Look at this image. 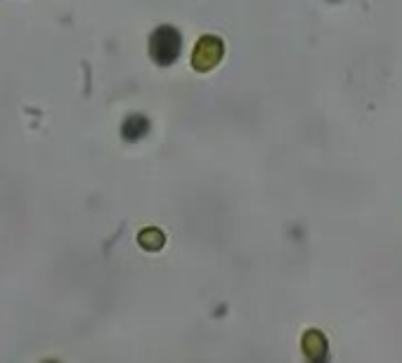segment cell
<instances>
[{"instance_id": "obj_3", "label": "cell", "mask_w": 402, "mask_h": 363, "mask_svg": "<svg viewBox=\"0 0 402 363\" xmlns=\"http://www.w3.org/2000/svg\"><path fill=\"white\" fill-rule=\"evenodd\" d=\"M326 351H329V347H326V337L322 335L320 331H308L306 335H303V354H306L310 361H315V363L324 361Z\"/></svg>"}, {"instance_id": "obj_4", "label": "cell", "mask_w": 402, "mask_h": 363, "mask_svg": "<svg viewBox=\"0 0 402 363\" xmlns=\"http://www.w3.org/2000/svg\"><path fill=\"white\" fill-rule=\"evenodd\" d=\"M149 132V120L145 116H128L121 128V135H123L125 142H137L142 140Z\"/></svg>"}, {"instance_id": "obj_1", "label": "cell", "mask_w": 402, "mask_h": 363, "mask_svg": "<svg viewBox=\"0 0 402 363\" xmlns=\"http://www.w3.org/2000/svg\"><path fill=\"white\" fill-rule=\"evenodd\" d=\"M182 50V38L180 31L173 26H159L157 31L152 33V45H149V52H152V59L161 66H168L180 57Z\"/></svg>"}, {"instance_id": "obj_2", "label": "cell", "mask_w": 402, "mask_h": 363, "mask_svg": "<svg viewBox=\"0 0 402 363\" xmlns=\"http://www.w3.org/2000/svg\"><path fill=\"white\" fill-rule=\"evenodd\" d=\"M222 59V40L216 36L199 38L197 48L192 52V66L197 71H211Z\"/></svg>"}, {"instance_id": "obj_5", "label": "cell", "mask_w": 402, "mask_h": 363, "mask_svg": "<svg viewBox=\"0 0 402 363\" xmlns=\"http://www.w3.org/2000/svg\"><path fill=\"white\" fill-rule=\"evenodd\" d=\"M137 243L145 248V250H161L166 243V236L159 229H142L140 236H137Z\"/></svg>"}]
</instances>
